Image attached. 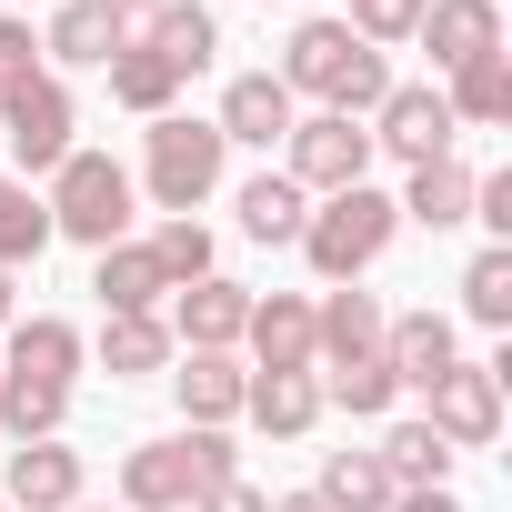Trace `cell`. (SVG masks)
Masks as SVG:
<instances>
[{"instance_id":"1","label":"cell","mask_w":512,"mask_h":512,"mask_svg":"<svg viewBox=\"0 0 512 512\" xmlns=\"http://www.w3.org/2000/svg\"><path fill=\"white\" fill-rule=\"evenodd\" d=\"M292 101H322V111H342V121H372L382 111V91H392V61L372 51V41H352L342 21H302L292 41H282V71H272Z\"/></svg>"},{"instance_id":"2","label":"cell","mask_w":512,"mask_h":512,"mask_svg":"<svg viewBox=\"0 0 512 512\" xmlns=\"http://www.w3.org/2000/svg\"><path fill=\"white\" fill-rule=\"evenodd\" d=\"M392 231H402L392 191H372V181L322 191V201H312V221H302V262H312L322 282H362L382 251H392Z\"/></svg>"},{"instance_id":"3","label":"cell","mask_w":512,"mask_h":512,"mask_svg":"<svg viewBox=\"0 0 512 512\" xmlns=\"http://www.w3.org/2000/svg\"><path fill=\"white\" fill-rule=\"evenodd\" d=\"M221 161H231V141H221L211 121L161 111V121L141 131V181H131V191H151V201H161V221H171V211L191 221V211L221 191Z\"/></svg>"},{"instance_id":"4","label":"cell","mask_w":512,"mask_h":512,"mask_svg":"<svg viewBox=\"0 0 512 512\" xmlns=\"http://www.w3.org/2000/svg\"><path fill=\"white\" fill-rule=\"evenodd\" d=\"M51 241H81V251H111V241H131V211H141V191H131V171L111 161V151H71L61 171H51Z\"/></svg>"},{"instance_id":"5","label":"cell","mask_w":512,"mask_h":512,"mask_svg":"<svg viewBox=\"0 0 512 512\" xmlns=\"http://www.w3.org/2000/svg\"><path fill=\"white\" fill-rule=\"evenodd\" d=\"M81 111H71V91H61V71H31V81H11L0 91V141H11V161H21V181L31 171H61L81 141Z\"/></svg>"},{"instance_id":"6","label":"cell","mask_w":512,"mask_h":512,"mask_svg":"<svg viewBox=\"0 0 512 512\" xmlns=\"http://www.w3.org/2000/svg\"><path fill=\"white\" fill-rule=\"evenodd\" d=\"M282 171H292L312 201H322V191H352V181H372V131L342 121V111H302L292 141H282Z\"/></svg>"},{"instance_id":"7","label":"cell","mask_w":512,"mask_h":512,"mask_svg":"<svg viewBox=\"0 0 512 512\" xmlns=\"http://www.w3.org/2000/svg\"><path fill=\"white\" fill-rule=\"evenodd\" d=\"M372 131V151H392L402 171H422V161H442L462 131H452V111H442V81H392L382 91V111L362 121Z\"/></svg>"},{"instance_id":"8","label":"cell","mask_w":512,"mask_h":512,"mask_svg":"<svg viewBox=\"0 0 512 512\" xmlns=\"http://www.w3.org/2000/svg\"><path fill=\"white\" fill-rule=\"evenodd\" d=\"M422 402H432L422 422H432L452 452H482V442L502 432V372H492V362H452V372H442Z\"/></svg>"},{"instance_id":"9","label":"cell","mask_w":512,"mask_h":512,"mask_svg":"<svg viewBox=\"0 0 512 512\" xmlns=\"http://www.w3.org/2000/svg\"><path fill=\"white\" fill-rule=\"evenodd\" d=\"M81 332L61 322V312H31V322H11V332H0V372H11V382H41V392H71L81 382Z\"/></svg>"},{"instance_id":"10","label":"cell","mask_w":512,"mask_h":512,"mask_svg":"<svg viewBox=\"0 0 512 512\" xmlns=\"http://www.w3.org/2000/svg\"><path fill=\"white\" fill-rule=\"evenodd\" d=\"M191 502H201V482H191V442L181 432L121 452V512H191Z\"/></svg>"},{"instance_id":"11","label":"cell","mask_w":512,"mask_h":512,"mask_svg":"<svg viewBox=\"0 0 512 512\" xmlns=\"http://www.w3.org/2000/svg\"><path fill=\"white\" fill-rule=\"evenodd\" d=\"M241 322H251V292L221 282V272L171 292V342H181V352H241Z\"/></svg>"},{"instance_id":"12","label":"cell","mask_w":512,"mask_h":512,"mask_svg":"<svg viewBox=\"0 0 512 512\" xmlns=\"http://www.w3.org/2000/svg\"><path fill=\"white\" fill-rule=\"evenodd\" d=\"M131 41L121 11H101V0H51V31H41V71H101L111 51Z\"/></svg>"},{"instance_id":"13","label":"cell","mask_w":512,"mask_h":512,"mask_svg":"<svg viewBox=\"0 0 512 512\" xmlns=\"http://www.w3.org/2000/svg\"><path fill=\"white\" fill-rule=\"evenodd\" d=\"M241 392H251V372H241L231 352H171V402H181L191 432H221V422L241 412Z\"/></svg>"},{"instance_id":"14","label":"cell","mask_w":512,"mask_h":512,"mask_svg":"<svg viewBox=\"0 0 512 512\" xmlns=\"http://www.w3.org/2000/svg\"><path fill=\"white\" fill-rule=\"evenodd\" d=\"M292 121H302V101L272 81V71H241L231 91H221V141H241V151H272V141H292Z\"/></svg>"},{"instance_id":"15","label":"cell","mask_w":512,"mask_h":512,"mask_svg":"<svg viewBox=\"0 0 512 512\" xmlns=\"http://www.w3.org/2000/svg\"><path fill=\"white\" fill-rule=\"evenodd\" d=\"M382 302L372 292H352V282H332L322 302H312V362H372L382 352Z\"/></svg>"},{"instance_id":"16","label":"cell","mask_w":512,"mask_h":512,"mask_svg":"<svg viewBox=\"0 0 512 512\" xmlns=\"http://www.w3.org/2000/svg\"><path fill=\"white\" fill-rule=\"evenodd\" d=\"M382 362H392L402 392H432V382L462 362V342H452L442 312H392V322H382Z\"/></svg>"},{"instance_id":"17","label":"cell","mask_w":512,"mask_h":512,"mask_svg":"<svg viewBox=\"0 0 512 512\" xmlns=\"http://www.w3.org/2000/svg\"><path fill=\"white\" fill-rule=\"evenodd\" d=\"M241 342H251V372H322V362H312V302H302V292L251 302Z\"/></svg>"},{"instance_id":"18","label":"cell","mask_w":512,"mask_h":512,"mask_svg":"<svg viewBox=\"0 0 512 512\" xmlns=\"http://www.w3.org/2000/svg\"><path fill=\"white\" fill-rule=\"evenodd\" d=\"M412 41L432 51V71H462V61L502 51V0H432Z\"/></svg>"},{"instance_id":"19","label":"cell","mask_w":512,"mask_h":512,"mask_svg":"<svg viewBox=\"0 0 512 512\" xmlns=\"http://www.w3.org/2000/svg\"><path fill=\"white\" fill-rule=\"evenodd\" d=\"M0 502H11V512H71V502H81V452H71V442H21Z\"/></svg>"},{"instance_id":"20","label":"cell","mask_w":512,"mask_h":512,"mask_svg":"<svg viewBox=\"0 0 512 512\" xmlns=\"http://www.w3.org/2000/svg\"><path fill=\"white\" fill-rule=\"evenodd\" d=\"M442 111H452V131H502L512 121V51H482V61L442 71Z\"/></svg>"},{"instance_id":"21","label":"cell","mask_w":512,"mask_h":512,"mask_svg":"<svg viewBox=\"0 0 512 512\" xmlns=\"http://www.w3.org/2000/svg\"><path fill=\"white\" fill-rule=\"evenodd\" d=\"M472 181H482V171H472L462 151H442V161H422V171L402 181V201H392V211H402V221H422V231H462V221H472Z\"/></svg>"},{"instance_id":"22","label":"cell","mask_w":512,"mask_h":512,"mask_svg":"<svg viewBox=\"0 0 512 512\" xmlns=\"http://www.w3.org/2000/svg\"><path fill=\"white\" fill-rule=\"evenodd\" d=\"M241 412L262 422L272 442H302L332 402H322V372H251V392H241Z\"/></svg>"},{"instance_id":"23","label":"cell","mask_w":512,"mask_h":512,"mask_svg":"<svg viewBox=\"0 0 512 512\" xmlns=\"http://www.w3.org/2000/svg\"><path fill=\"white\" fill-rule=\"evenodd\" d=\"M131 41H141L151 61H171V71L191 81V71H211V51H221V21L201 11V0H161V11H151V21L131 31Z\"/></svg>"},{"instance_id":"24","label":"cell","mask_w":512,"mask_h":512,"mask_svg":"<svg viewBox=\"0 0 512 512\" xmlns=\"http://www.w3.org/2000/svg\"><path fill=\"white\" fill-rule=\"evenodd\" d=\"M372 452H382L392 492H452V462H462L432 422H382V442H372Z\"/></svg>"},{"instance_id":"25","label":"cell","mask_w":512,"mask_h":512,"mask_svg":"<svg viewBox=\"0 0 512 512\" xmlns=\"http://www.w3.org/2000/svg\"><path fill=\"white\" fill-rule=\"evenodd\" d=\"M171 352H181V342H171L161 312H111V322H101V372H111V382H151V372H171Z\"/></svg>"},{"instance_id":"26","label":"cell","mask_w":512,"mask_h":512,"mask_svg":"<svg viewBox=\"0 0 512 512\" xmlns=\"http://www.w3.org/2000/svg\"><path fill=\"white\" fill-rule=\"evenodd\" d=\"M231 211H241V231H251V241H302V221H312V191H302L292 171H251Z\"/></svg>"},{"instance_id":"27","label":"cell","mask_w":512,"mask_h":512,"mask_svg":"<svg viewBox=\"0 0 512 512\" xmlns=\"http://www.w3.org/2000/svg\"><path fill=\"white\" fill-rule=\"evenodd\" d=\"M91 292H101V322H111V312H161L171 282H161V262H151L141 241H111V251H101V272H91Z\"/></svg>"},{"instance_id":"28","label":"cell","mask_w":512,"mask_h":512,"mask_svg":"<svg viewBox=\"0 0 512 512\" xmlns=\"http://www.w3.org/2000/svg\"><path fill=\"white\" fill-rule=\"evenodd\" d=\"M101 71H111V101H121V111H141V121H161V111L181 101V71H171V61H151L141 41H121Z\"/></svg>"},{"instance_id":"29","label":"cell","mask_w":512,"mask_h":512,"mask_svg":"<svg viewBox=\"0 0 512 512\" xmlns=\"http://www.w3.org/2000/svg\"><path fill=\"white\" fill-rule=\"evenodd\" d=\"M322 512H392V472L382 452H322Z\"/></svg>"},{"instance_id":"30","label":"cell","mask_w":512,"mask_h":512,"mask_svg":"<svg viewBox=\"0 0 512 512\" xmlns=\"http://www.w3.org/2000/svg\"><path fill=\"white\" fill-rule=\"evenodd\" d=\"M41 251H51V211H41V191L21 181V171H0V262H41Z\"/></svg>"},{"instance_id":"31","label":"cell","mask_w":512,"mask_h":512,"mask_svg":"<svg viewBox=\"0 0 512 512\" xmlns=\"http://www.w3.org/2000/svg\"><path fill=\"white\" fill-rule=\"evenodd\" d=\"M462 312H472L482 332L512 322V241H482L472 262H462Z\"/></svg>"},{"instance_id":"32","label":"cell","mask_w":512,"mask_h":512,"mask_svg":"<svg viewBox=\"0 0 512 512\" xmlns=\"http://www.w3.org/2000/svg\"><path fill=\"white\" fill-rule=\"evenodd\" d=\"M61 422H71V392H41V382L0 372V432L11 442H61Z\"/></svg>"},{"instance_id":"33","label":"cell","mask_w":512,"mask_h":512,"mask_svg":"<svg viewBox=\"0 0 512 512\" xmlns=\"http://www.w3.org/2000/svg\"><path fill=\"white\" fill-rule=\"evenodd\" d=\"M322 402H342L352 422H382V412L402 402V382H392V362L372 352V362H332V382H322Z\"/></svg>"},{"instance_id":"34","label":"cell","mask_w":512,"mask_h":512,"mask_svg":"<svg viewBox=\"0 0 512 512\" xmlns=\"http://www.w3.org/2000/svg\"><path fill=\"white\" fill-rule=\"evenodd\" d=\"M141 251L161 262V282H171V292H181V282H211V231H201V221H181V211H171Z\"/></svg>"},{"instance_id":"35","label":"cell","mask_w":512,"mask_h":512,"mask_svg":"<svg viewBox=\"0 0 512 512\" xmlns=\"http://www.w3.org/2000/svg\"><path fill=\"white\" fill-rule=\"evenodd\" d=\"M422 11H432V0H352L342 31H352V41H372V51H392V41H412V31H422Z\"/></svg>"},{"instance_id":"36","label":"cell","mask_w":512,"mask_h":512,"mask_svg":"<svg viewBox=\"0 0 512 512\" xmlns=\"http://www.w3.org/2000/svg\"><path fill=\"white\" fill-rule=\"evenodd\" d=\"M181 442H191V482H201V492L241 482V452H231V432H191V422H181Z\"/></svg>"},{"instance_id":"37","label":"cell","mask_w":512,"mask_h":512,"mask_svg":"<svg viewBox=\"0 0 512 512\" xmlns=\"http://www.w3.org/2000/svg\"><path fill=\"white\" fill-rule=\"evenodd\" d=\"M31 71H41V31H31L21 11H0V91L31 81Z\"/></svg>"},{"instance_id":"38","label":"cell","mask_w":512,"mask_h":512,"mask_svg":"<svg viewBox=\"0 0 512 512\" xmlns=\"http://www.w3.org/2000/svg\"><path fill=\"white\" fill-rule=\"evenodd\" d=\"M472 221H482L492 241H512V171H482V181H472Z\"/></svg>"},{"instance_id":"39","label":"cell","mask_w":512,"mask_h":512,"mask_svg":"<svg viewBox=\"0 0 512 512\" xmlns=\"http://www.w3.org/2000/svg\"><path fill=\"white\" fill-rule=\"evenodd\" d=\"M191 512H272V492H251V482H221V492H201Z\"/></svg>"},{"instance_id":"40","label":"cell","mask_w":512,"mask_h":512,"mask_svg":"<svg viewBox=\"0 0 512 512\" xmlns=\"http://www.w3.org/2000/svg\"><path fill=\"white\" fill-rule=\"evenodd\" d=\"M392 512H462V492H392Z\"/></svg>"},{"instance_id":"41","label":"cell","mask_w":512,"mask_h":512,"mask_svg":"<svg viewBox=\"0 0 512 512\" xmlns=\"http://www.w3.org/2000/svg\"><path fill=\"white\" fill-rule=\"evenodd\" d=\"M21 322V282H11V262H0V332Z\"/></svg>"},{"instance_id":"42","label":"cell","mask_w":512,"mask_h":512,"mask_svg":"<svg viewBox=\"0 0 512 512\" xmlns=\"http://www.w3.org/2000/svg\"><path fill=\"white\" fill-rule=\"evenodd\" d=\"M101 11H121V21H131V31H141V21H151V11H161V0H101Z\"/></svg>"},{"instance_id":"43","label":"cell","mask_w":512,"mask_h":512,"mask_svg":"<svg viewBox=\"0 0 512 512\" xmlns=\"http://www.w3.org/2000/svg\"><path fill=\"white\" fill-rule=\"evenodd\" d=\"M272 512H322V492H282V502H272Z\"/></svg>"},{"instance_id":"44","label":"cell","mask_w":512,"mask_h":512,"mask_svg":"<svg viewBox=\"0 0 512 512\" xmlns=\"http://www.w3.org/2000/svg\"><path fill=\"white\" fill-rule=\"evenodd\" d=\"M71 512H111V502H71Z\"/></svg>"},{"instance_id":"45","label":"cell","mask_w":512,"mask_h":512,"mask_svg":"<svg viewBox=\"0 0 512 512\" xmlns=\"http://www.w3.org/2000/svg\"><path fill=\"white\" fill-rule=\"evenodd\" d=\"M0 11H11V0H0Z\"/></svg>"},{"instance_id":"46","label":"cell","mask_w":512,"mask_h":512,"mask_svg":"<svg viewBox=\"0 0 512 512\" xmlns=\"http://www.w3.org/2000/svg\"><path fill=\"white\" fill-rule=\"evenodd\" d=\"M0 512H11V502H0Z\"/></svg>"}]
</instances>
